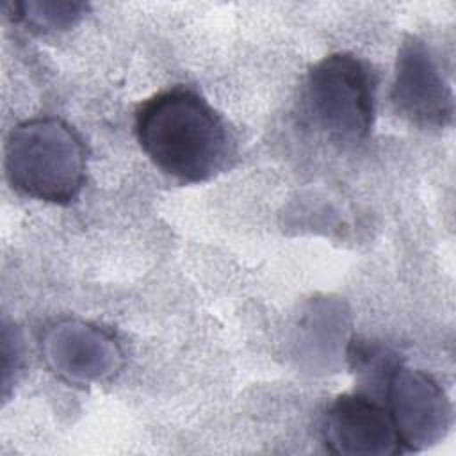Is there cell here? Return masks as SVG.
I'll return each mask as SVG.
<instances>
[{"instance_id": "6da1fadb", "label": "cell", "mask_w": 456, "mask_h": 456, "mask_svg": "<svg viewBox=\"0 0 456 456\" xmlns=\"http://www.w3.org/2000/svg\"><path fill=\"white\" fill-rule=\"evenodd\" d=\"M135 134L160 171L187 183L221 173L235 150L221 114L187 87L157 93L141 103L135 112Z\"/></svg>"}, {"instance_id": "7a4b0ae2", "label": "cell", "mask_w": 456, "mask_h": 456, "mask_svg": "<svg viewBox=\"0 0 456 456\" xmlns=\"http://www.w3.org/2000/svg\"><path fill=\"white\" fill-rule=\"evenodd\" d=\"M4 167L14 191L64 205L73 201L84 185L86 148L66 121L32 118L7 134Z\"/></svg>"}, {"instance_id": "3957f363", "label": "cell", "mask_w": 456, "mask_h": 456, "mask_svg": "<svg viewBox=\"0 0 456 456\" xmlns=\"http://www.w3.org/2000/svg\"><path fill=\"white\" fill-rule=\"evenodd\" d=\"M305 102L308 118L330 139L342 144L362 142L374 125V73L356 55H326L306 75Z\"/></svg>"}, {"instance_id": "277c9868", "label": "cell", "mask_w": 456, "mask_h": 456, "mask_svg": "<svg viewBox=\"0 0 456 456\" xmlns=\"http://www.w3.org/2000/svg\"><path fill=\"white\" fill-rule=\"evenodd\" d=\"M388 410L403 451H420L438 442L452 419L451 401L428 374L406 367L395 358L370 394Z\"/></svg>"}, {"instance_id": "5b68a950", "label": "cell", "mask_w": 456, "mask_h": 456, "mask_svg": "<svg viewBox=\"0 0 456 456\" xmlns=\"http://www.w3.org/2000/svg\"><path fill=\"white\" fill-rule=\"evenodd\" d=\"M392 103L410 123L422 128H444L454 118V94L431 48L408 36L397 52Z\"/></svg>"}, {"instance_id": "8992f818", "label": "cell", "mask_w": 456, "mask_h": 456, "mask_svg": "<svg viewBox=\"0 0 456 456\" xmlns=\"http://www.w3.org/2000/svg\"><path fill=\"white\" fill-rule=\"evenodd\" d=\"M322 440L330 452L346 456H394L401 438L385 404L362 390L338 395L326 410Z\"/></svg>"}, {"instance_id": "52a82bcc", "label": "cell", "mask_w": 456, "mask_h": 456, "mask_svg": "<svg viewBox=\"0 0 456 456\" xmlns=\"http://www.w3.org/2000/svg\"><path fill=\"white\" fill-rule=\"evenodd\" d=\"M4 9L12 21H23L36 30H57L73 27L86 12L80 2H9Z\"/></svg>"}]
</instances>
